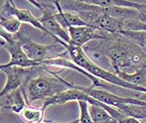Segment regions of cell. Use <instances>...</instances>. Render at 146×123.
Masks as SVG:
<instances>
[{"instance_id":"obj_15","label":"cell","mask_w":146,"mask_h":123,"mask_svg":"<svg viewBox=\"0 0 146 123\" xmlns=\"http://www.w3.org/2000/svg\"><path fill=\"white\" fill-rule=\"evenodd\" d=\"M19 115L26 123H42L44 121V111L42 108L35 107L31 104L27 105Z\"/></svg>"},{"instance_id":"obj_23","label":"cell","mask_w":146,"mask_h":123,"mask_svg":"<svg viewBox=\"0 0 146 123\" xmlns=\"http://www.w3.org/2000/svg\"><path fill=\"white\" fill-rule=\"evenodd\" d=\"M138 99H139V100H142V101H146V94H143V95H141Z\"/></svg>"},{"instance_id":"obj_20","label":"cell","mask_w":146,"mask_h":123,"mask_svg":"<svg viewBox=\"0 0 146 123\" xmlns=\"http://www.w3.org/2000/svg\"><path fill=\"white\" fill-rule=\"evenodd\" d=\"M123 30H124L144 31V32H146V23L139 21L137 19L127 20V21L124 22Z\"/></svg>"},{"instance_id":"obj_22","label":"cell","mask_w":146,"mask_h":123,"mask_svg":"<svg viewBox=\"0 0 146 123\" xmlns=\"http://www.w3.org/2000/svg\"><path fill=\"white\" fill-rule=\"evenodd\" d=\"M43 123H57V122H52V121H44ZM67 123H80V120L79 119H77V120H74L70 122H67Z\"/></svg>"},{"instance_id":"obj_14","label":"cell","mask_w":146,"mask_h":123,"mask_svg":"<svg viewBox=\"0 0 146 123\" xmlns=\"http://www.w3.org/2000/svg\"><path fill=\"white\" fill-rule=\"evenodd\" d=\"M89 113L93 123H118L107 110L97 105L89 104Z\"/></svg>"},{"instance_id":"obj_4","label":"cell","mask_w":146,"mask_h":123,"mask_svg":"<svg viewBox=\"0 0 146 123\" xmlns=\"http://www.w3.org/2000/svg\"><path fill=\"white\" fill-rule=\"evenodd\" d=\"M14 36L28 58L31 61L41 63V62L47 59L68 56L66 48L58 42L51 44H40L32 41L22 32H18Z\"/></svg>"},{"instance_id":"obj_18","label":"cell","mask_w":146,"mask_h":123,"mask_svg":"<svg viewBox=\"0 0 146 123\" xmlns=\"http://www.w3.org/2000/svg\"><path fill=\"white\" fill-rule=\"evenodd\" d=\"M118 34L130 39L131 42L146 49V32L144 31H132V30H121Z\"/></svg>"},{"instance_id":"obj_6","label":"cell","mask_w":146,"mask_h":123,"mask_svg":"<svg viewBox=\"0 0 146 123\" xmlns=\"http://www.w3.org/2000/svg\"><path fill=\"white\" fill-rule=\"evenodd\" d=\"M1 35V45L10 54L11 59L8 63L2 64L0 69L10 67H20V68H33L41 66L40 62L31 61L28 58L25 51L23 50L20 43L16 39L14 35L5 32L4 30H0Z\"/></svg>"},{"instance_id":"obj_13","label":"cell","mask_w":146,"mask_h":123,"mask_svg":"<svg viewBox=\"0 0 146 123\" xmlns=\"http://www.w3.org/2000/svg\"><path fill=\"white\" fill-rule=\"evenodd\" d=\"M115 74L128 83L146 89V68L136 69L132 74L125 71H118Z\"/></svg>"},{"instance_id":"obj_19","label":"cell","mask_w":146,"mask_h":123,"mask_svg":"<svg viewBox=\"0 0 146 123\" xmlns=\"http://www.w3.org/2000/svg\"><path fill=\"white\" fill-rule=\"evenodd\" d=\"M78 103L79 111H80V115L78 118L80 120V123H93L89 113V103L84 101H78Z\"/></svg>"},{"instance_id":"obj_17","label":"cell","mask_w":146,"mask_h":123,"mask_svg":"<svg viewBox=\"0 0 146 123\" xmlns=\"http://www.w3.org/2000/svg\"><path fill=\"white\" fill-rule=\"evenodd\" d=\"M22 23L15 16L2 17L0 16V26L1 29L11 35H16L20 32Z\"/></svg>"},{"instance_id":"obj_21","label":"cell","mask_w":146,"mask_h":123,"mask_svg":"<svg viewBox=\"0 0 146 123\" xmlns=\"http://www.w3.org/2000/svg\"><path fill=\"white\" fill-rule=\"evenodd\" d=\"M118 123H142V122H141V120H139L136 118L124 116L123 119L118 120Z\"/></svg>"},{"instance_id":"obj_5","label":"cell","mask_w":146,"mask_h":123,"mask_svg":"<svg viewBox=\"0 0 146 123\" xmlns=\"http://www.w3.org/2000/svg\"><path fill=\"white\" fill-rule=\"evenodd\" d=\"M29 2L41 10L42 16L38 17V20L44 26V28L48 31L49 36L64 46H65L66 43L69 44L70 43V38L68 30L62 27V25L55 18V13L58 11L56 6L53 4V1L44 2L29 0Z\"/></svg>"},{"instance_id":"obj_12","label":"cell","mask_w":146,"mask_h":123,"mask_svg":"<svg viewBox=\"0 0 146 123\" xmlns=\"http://www.w3.org/2000/svg\"><path fill=\"white\" fill-rule=\"evenodd\" d=\"M53 4L55 5L57 8V12L55 13V18L57 21L64 27L65 30L70 28V27H78V26H89L81 17L72 12L64 11H63L60 1L57 0V1H53Z\"/></svg>"},{"instance_id":"obj_16","label":"cell","mask_w":146,"mask_h":123,"mask_svg":"<svg viewBox=\"0 0 146 123\" xmlns=\"http://www.w3.org/2000/svg\"><path fill=\"white\" fill-rule=\"evenodd\" d=\"M117 109L124 116L136 118L139 120H146V106L133 104H122Z\"/></svg>"},{"instance_id":"obj_2","label":"cell","mask_w":146,"mask_h":123,"mask_svg":"<svg viewBox=\"0 0 146 123\" xmlns=\"http://www.w3.org/2000/svg\"><path fill=\"white\" fill-rule=\"evenodd\" d=\"M49 75H38L31 77L24 87L25 98L28 104L34 101L49 100L56 95L70 89V82L65 81L63 77L50 70L46 66H41Z\"/></svg>"},{"instance_id":"obj_7","label":"cell","mask_w":146,"mask_h":123,"mask_svg":"<svg viewBox=\"0 0 146 123\" xmlns=\"http://www.w3.org/2000/svg\"><path fill=\"white\" fill-rule=\"evenodd\" d=\"M36 68H20L10 67L1 68L2 71L6 75V82L0 92V97H4L6 95L24 87L25 84L31 78V76L36 72Z\"/></svg>"},{"instance_id":"obj_8","label":"cell","mask_w":146,"mask_h":123,"mask_svg":"<svg viewBox=\"0 0 146 123\" xmlns=\"http://www.w3.org/2000/svg\"><path fill=\"white\" fill-rule=\"evenodd\" d=\"M0 16L2 17L15 16L21 23L30 24L34 28H36L40 30L41 31L44 32L45 34H48V31L44 28V26L39 22L38 17H36L29 10L17 8L15 3L11 1V0H7V1L4 2V4L1 6V10H0Z\"/></svg>"},{"instance_id":"obj_10","label":"cell","mask_w":146,"mask_h":123,"mask_svg":"<svg viewBox=\"0 0 146 123\" xmlns=\"http://www.w3.org/2000/svg\"><path fill=\"white\" fill-rule=\"evenodd\" d=\"M23 87L1 97V109L20 114L28 105Z\"/></svg>"},{"instance_id":"obj_25","label":"cell","mask_w":146,"mask_h":123,"mask_svg":"<svg viewBox=\"0 0 146 123\" xmlns=\"http://www.w3.org/2000/svg\"><path fill=\"white\" fill-rule=\"evenodd\" d=\"M42 123H43V122H42Z\"/></svg>"},{"instance_id":"obj_1","label":"cell","mask_w":146,"mask_h":123,"mask_svg":"<svg viewBox=\"0 0 146 123\" xmlns=\"http://www.w3.org/2000/svg\"><path fill=\"white\" fill-rule=\"evenodd\" d=\"M112 39L106 33L100 45L104 55L111 62L114 73L124 71L126 68L135 70L146 68V51L142 47L121 34H112Z\"/></svg>"},{"instance_id":"obj_3","label":"cell","mask_w":146,"mask_h":123,"mask_svg":"<svg viewBox=\"0 0 146 123\" xmlns=\"http://www.w3.org/2000/svg\"><path fill=\"white\" fill-rule=\"evenodd\" d=\"M64 47L67 49L69 58L76 65L79 66L81 68L84 69L85 71H87L90 75H92L93 76L98 78L99 80L105 81L108 83L113 84L117 87H121L123 89L146 94L145 87H137L128 83L127 82L119 78L114 72L106 70L104 68L93 62L86 55L85 51L84 50L83 48L75 46L73 44H68V43H66Z\"/></svg>"},{"instance_id":"obj_11","label":"cell","mask_w":146,"mask_h":123,"mask_svg":"<svg viewBox=\"0 0 146 123\" xmlns=\"http://www.w3.org/2000/svg\"><path fill=\"white\" fill-rule=\"evenodd\" d=\"M123 26L124 21L102 13L90 27L107 34H118L123 30Z\"/></svg>"},{"instance_id":"obj_24","label":"cell","mask_w":146,"mask_h":123,"mask_svg":"<svg viewBox=\"0 0 146 123\" xmlns=\"http://www.w3.org/2000/svg\"><path fill=\"white\" fill-rule=\"evenodd\" d=\"M144 49V50H145V51H146V49Z\"/></svg>"},{"instance_id":"obj_9","label":"cell","mask_w":146,"mask_h":123,"mask_svg":"<svg viewBox=\"0 0 146 123\" xmlns=\"http://www.w3.org/2000/svg\"><path fill=\"white\" fill-rule=\"evenodd\" d=\"M67 30L70 38V43L69 44H73L81 48L91 40H104L106 37V33L104 34L90 26L70 27L67 29Z\"/></svg>"}]
</instances>
